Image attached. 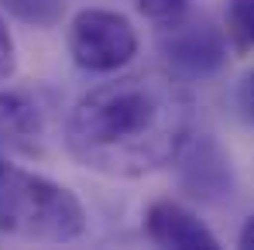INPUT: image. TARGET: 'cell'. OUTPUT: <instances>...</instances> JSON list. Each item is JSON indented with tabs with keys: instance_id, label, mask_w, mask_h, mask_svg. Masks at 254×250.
I'll return each instance as SVG.
<instances>
[{
	"instance_id": "3957f363",
	"label": "cell",
	"mask_w": 254,
	"mask_h": 250,
	"mask_svg": "<svg viewBox=\"0 0 254 250\" xmlns=\"http://www.w3.org/2000/svg\"><path fill=\"white\" fill-rule=\"evenodd\" d=\"M69 55L86 72H117L137 55V31L117 10L86 7L69 21Z\"/></svg>"
},
{
	"instance_id": "6da1fadb",
	"label": "cell",
	"mask_w": 254,
	"mask_h": 250,
	"mask_svg": "<svg viewBox=\"0 0 254 250\" xmlns=\"http://www.w3.org/2000/svg\"><path fill=\"white\" fill-rule=\"evenodd\" d=\"M196 134V100L172 72L141 69L89 89L65 124L69 154L110 178L175 165Z\"/></svg>"
},
{
	"instance_id": "5b68a950",
	"label": "cell",
	"mask_w": 254,
	"mask_h": 250,
	"mask_svg": "<svg viewBox=\"0 0 254 250\" xmlns=\"http://www.w3.org/2000/svg\"><path fill=\"white\" fill-rule=\"evenodd\" d=\"M144 233L151 244L172 250H216L220 240L213 230L182 202L175 199H155L144 209Z\"/></svg>"
},
{
	"instance_id": "52a82bcc",
	"label": "cell",
	"mask_w": 254,
	"mask_h": 250,
	"mask_svg": "<svg viewBox=\"0 0 254 250\" xmlns=\"http://www.w3.org/2000/svg\"><path fill=\"white\" fill-rule=\"evenodd\" d=\"M0 137L10 141L14 148L35 154L38 137H42V113L38 106L14 89H0Z\"/></svg>"
},
{
	"instance_id": "277c9868",
	"label": "cell",
	"mask_w": 254,
	"mask_h": 250,
	"mask_svg": "<svg viewBox=\"0 0 254 250\" xmlns=\"http://www.w3.org/2000/svg\"><path fill=\"white\" fill-rule=\"evenodd\" d=\"M158 48L186 76H213L227 65V35L210 21H192L186 14L172 24H162Z\"/></svg>"
},
{
	"instance_id": "9c48e42d",
	"label": "cell",
	"mask_w": 254,
	"mask_h": 250,
	"mask_svg": "<svg viewBox=\"0 0 254 250\" xmlns=\"http://www.w3.org/2000/svg\"><path fill=\"white\" fill-rule=\"evenodd\" d=\"M227 35L241 48H254V0H227Z\"/></svg>"
},
{
	"instance_id": "30bf717a",
	"label": "cell",
	"mask_w": 254,
	"mask_h": 250,
	"mask_svg": "<svg viewBox=\"0 0 254 250\" xmlns=\"http://www.w3.org/2000/svg\"><path fill=\"white\" fill-rule=\"evenodd\" d=\"M186 7H189V0H137V10H141L148 21H155L158 28L179 21V17L186 14Z\"/></svg>"
},
{
	"instance_id": "8fae6325",
	"label": "cell",
	"mask_w": 254,
	"mask_h": 250,
	"mask_svg": "<svg viewBox=\"0 0 254 250\" xmlns=\"http://www.w3.org/2000/svg\"><path fill=\"white\" fill-rule=\"evenodd\" d=\"M14 72H17V48H14L7 21L0 17V83H7Z\"/></svg>"
},
{
	"instance_id": "8992f818",
	"label": "cell",
	"mask_w": 254,
	"mask_h": 250,
	"mask_svg": "<svg viewBox=\"0 0 254 250\" xmlns=\"http://www.w3.org/2000/svg\"><path fill=\"white\" fill-rule=\"evenodd\" d=\"M186 151H189V161L182 165V189L192 199H206V202L216 196H230V168L210 137L196 141V134H192Z\"/></svg>"
},
{
	"instance_id": "7c38bea8",
	"label": "cell",
	"mask_w": 254,
	"mask_h": 250,
	"mask_svg": "<svg viewBox=\"0 0 254 250\" xmlns=\"http://www.w3.org/2000/svg\"><path fill=\"white\" fill-rule=\"evenodd\" d=\"M237 110H241V117L254 127V69L244 72V79L237 83Z\"/></svg>"
},
{
	"instance_id": "5bb4252c",
	"label": "cell",
	"mask_w": 254,
	"mask_h": 250,
	"mask_svg": "<svg viewBox=\"0 0 254 250\" xmlns=\"http://www.w3.org/2000/svg\"><path fill=\"white\" fill-rule=\"evenodd\" d=\"M3 168H7V165H3V161H0V175H3Z\"/></svg>"
},
{
	"instance_id": "ba28073f",
	"label": "cell",
	"mask_w": 254,
	"mask_h": 250,
	"mask_svg": "<svg viewBox=\"0 0 254 250\" xmlns=\"http://www.w3.org/2000/svg\"><path fill=\"white\" fill-rule=\"evenodd\" d=\"M0 3L31 28H55L65 14V0H0Z\"/></svg>"
},
{
	"instance_id": "7a4b0ae2",
	"label": "cell",
	"mask_w": 254,
	"mask_h": 250,
	"mask_svg": "<svg viewBox=\"0 0 254 250\" xmlns=\"http://www.w3.org/2000/svg\"><path fill=\"white\" fill-rule=\"evenodd\" d=\"M0 230L35 244H69L86 230V209L65 185L31 171L3 168Z\"/></svg>"
},
{
	"instance_id": "4fadbf2b",
	"label": "cell",
	"mask_w": 254,
	"mask_h": 250,
	"mask_svg": "<svg viewBox=\"0 0 254 250\" xmlns=\"http://www.w3.org/2000/svg\"><path fill=\"white\" fill-rule=\"evenodd\" d=\"M241 247H248V250H254V216L244 223V230H241Z\"/></svg>"
}]
</instances>
